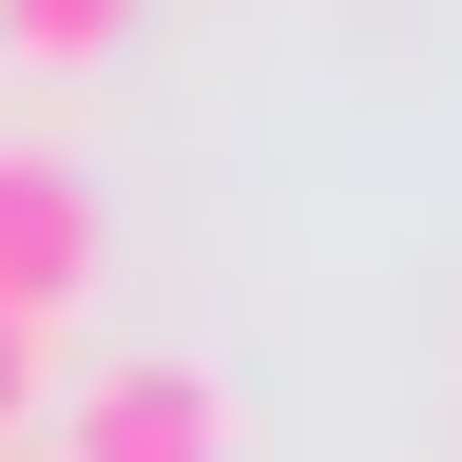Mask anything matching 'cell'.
<instances>
[{"instance_id": "cell-1", "label": "cell", "mask_w": 462, "mask_h": 462, "mask_svg": "<svg viewBox=\"0 0 462 462\" xmlns=\"http://www.w3.org/2000/svg\"><path fill=\"white\" fill-rule=\"evenodd\" d=\"M58 462H231V385L193 346H135V366H97L58 404Z\"/></svg>"}, {"instance_id": "cell-2", "label": "cell", "mask_w": 462, "mask_h": 462, "mask_svg": "<svg viewBox=\"0 0 462 462\" xmlns=\"http://www.w3.org/2000/svg\"><path fill=\"white\" fill-rule=\"evenodd\" d=\"M78 289H97V193L39 135H0V328H58Z\"/></svg>"}, {"instance_id": "cell-3", "label": "cell", "mask_w": 462, "mask_h": 462, "mask_svg": "<svg viewBox=\"0 0 462 462\" xmlns=\"http://www.w3.org/2000/svg\"><path fill=\"white\" fill-rule=\"evenodd\" d=\"M116 20H135V0H0V39H20V58H97Z\"/></svg>"}, {"instance_id": "cell-4", "label": "cell", "mask_w": 462, "mask_h": 462, "mask_svg": "<svg viewBox=\"0 0 462 462\" xmlns=\"http://www.w3.org/2000/svg\"><path fill=\"white\" fill-rule=\"evenodd\" d=\"M20 404H39V328H0V443H20Z\"/></svg>"}]
</instances>
